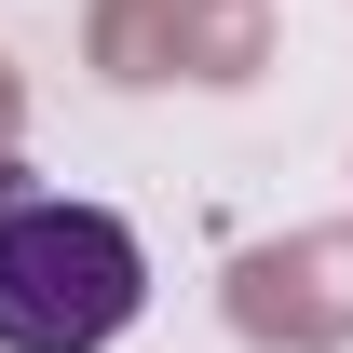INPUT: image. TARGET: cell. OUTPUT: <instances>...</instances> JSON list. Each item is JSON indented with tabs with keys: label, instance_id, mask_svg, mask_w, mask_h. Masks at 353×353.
I'll return each mask as SVG.
<instances>
[{
	"label": "cell",
	"instance_id": "6da1fadb",
	"mask_svg": "<svg viewBox=\"0 0 353 353\" xmlns=\"http://www.w3.org/2000/svg\"><path fill=\"white\" fill-rule=\"evenodd\" d=\"M150 312V245L109 204L28 190L0 204V353H109Z\"/></svg>",
	"mask_w": 353,
	"mask_h": 353
}]
</instances>
